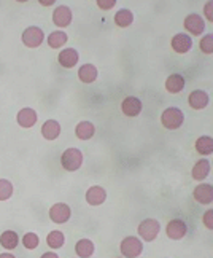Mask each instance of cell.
<instances>
[{
	"instance_id": "6da1fadb",
	"label": "cell",
	"mask_w": 213,
	"mask_h": 258,
	"mask_svg": "<svg viewBox=\"0 0 213 258\" xmlns=\"http://www.w3.org/2000/svg\"><path fill=\"white\" fill-rule=\"evenodd\" d=\"M61 164L64 169L69 172L78 171L83 164V153L78 150V148H67L61 156Z\"/></svg>"
},
{
	"instance_id": "7a4b0ae2",
	"label": "cell",
	"mask_w": 213,
	"mask_h": 258,
	"mask_svg": "<svg viewBox=\"0 0 213 258\" xmlns=\"http://www.w3.org/2000/svg\"><path fill=\"white\" fill-rule=\"evenodd\" d=\"M183 121H185V115L178 107H169L161 115V123L166 129H178Z\"/></svg>"
},
{
	"instance_id": "3957f363",
	"label": "cell",
	"mask_w": 213,
	"mask_h": 258,
	"mask_svg": "<svg viewBox=\"0 0 213 258\" xmlns=\"http://www.w3.org/2000/svg\"><path fill=\"white\" fill-rule=\"evenodd\" d=\"M120 250H121L123 256H126V258H137L143 252V244L139 237L128 236L121 241Z\"/></svg>"
},
{
	"instance_id": "277c9868",
	"label": "cell",
	"mask_w": 213,
	"mask_h": 258,
	"mask_svg": "<svg viewBox=\"0 0 213 258\" xmlns=\"http://www.w3.org/2000/svg\"><path fill=\"white\" fill-rule=\"evenodd\" d=\"M159 231H161V223L158 220H154V218H147V220H143L139 225V236L147 242L156 239Z\"/></svg>"
},
{
	"instance_id": "5b68a950",
	"label": "cell",
	"mask_w": 213,
	"mask_h": 258,
	"mask_svg": "<svg viewBox=\"0 0 213 258\" xmlns=\"http://www.w3.org/2000/svg\"><path fill=\"white\" fill-rule=\"evenodd\" d=\"M23 43L27 46V48H38L43 40H45V34L40 27H37V26H31V27H27L26 31L23 32Z\"/></svg>"
},
{
	"instance_id": "8992f818",
	"label": "cell",
	"mask_w": 213,
	"mask_h": 258,
	"mask_svg": "<svg viewBox=\"0 0 213 258\" xmlns=\"http://www.w3.org/2000/svg\"><path fill=\"white\" fill-rule=\"evenodd\" d=\"M72 215V209L64 203H57L50 209V218L54 223H65L69 222V218Z\"/></svg>"
},
{
	"instance_id": "52a82bcc",
	"label": "cell",
	"mask_w": 213,
	"mask_h": 258,
	"mask_svg": "<svg viewBox=\"0 0 213 258\" xmlns=\"http://www.w3.org/2000/svg\"><path fill=\"white\" fill-rule=\"evenodd\" d=\"M72 19H73V15H72V10L67 7V5H59L53 13V23L57 26V27H67L72 24Z\"/></svg>"
},
{
	"instance_id": "ba28073f",
	"label": "cell",
	"mask_w": 213,
	"mask_h": 258,
	"mask_svg": "<svg viewBox=\"0 0 213 258\" xmlns=\"http://www.w3.org/2000/svg\"><path fill=\"white\" fill-rule=\"evenodd\" d=\"M183 26H185V29L192 34V35H200L202 32H204V29H205V21L202 19L199 15L196 13H192V15H188L185 18V23H183Z\"/></svg>"
},
{
	"instance_id": "9c48e42d",
	"label": "cell",
	"mask_w": 213,
	"mask_h": 258,
	"mask_svg": "<svg viewBox=\"0 0 213 258\" xmlns=\"http://www.w3.org/2000/svg\"><path fill=\"white\" fill-rule=\"evenodd\" d=\"M166 233H167V236L170 237V239L178 241V239H183V237L186 236L188 226H186V223L183 222V220H178V218H175V220L169 222V225L166 228Z\"/></svg>"
},
{
	"instance_id": "30bf717a",
	"label": "cell",
	"mask_w": 213,
	"mask_h": 258,
	"mask_svg": "<svg viewBox=\"0 0 213 258\" xmlns=\"http://www.w3.org/2000/svg\"><path fill=\"white\" fill-rule=\"evenodd\" d=\"M170 45H172V49L175 53L185 54V53L189 51L191 46H192V38L188 34H177V35H173Z\"/></svg>"
},
{
	"instance_id": "8fae6325",
	"label": "cell",
	"mask_w": 213,
	"mask_h": 258,
	"mask_svg": "<svg viewBox=\"0 0 213 258\" xmlns=\"http://www.w3.org/2000/svg\"><path fill=\"white\" fill-rule=\"evenodd\" d=\"M192 196H194V200L199 203V204H211L213 201V186L208 185V183H200L194 188V193H192Z\"/></svg>"
},
{
	"instance_id": "7c38bea8",
	"label": "cell",
	"mask_w": 213,
	"mask_h": 258,
	"mask_svg": "<svg viewBox=\"0 0 213 258\" xmlns=\"http://www.w3.org/2000/svg\"><path fill=\"white\" fill-rule=\"evenodd\" d=\"M121 110L126 116H137L142 112V101L134 96L126 97L121 102Z\"/></svg>"
},
{
	"instance_id": "4fadbf2b",
	"label": "cell",
	"mask_w": 213,
	"mask_h": 258,
	"mask_svg": "<svg viewBox=\"0 0 213 258\" xmlns=\"http://www.w3.org/2000/svg\"><path fill=\"white\" fill-rule=\"evenodd\" d=\"M78 59H80V54L76 51L75 48H67V49H62L57 56V61L59 64L64 67V69H72L78 64Z\"/></svg>"
},
{
	"instance_id": "5bb4252c",
	"label": "cell",
	"mask_w": 213,
	"mask_h": 258,
	"mask_svg": "<svg viewBox=\"0 0 213 258\" xmlns=\"http://www.w3.org/2000/svg\"><path fill=\"white\" fill-rule=\"evenodd\" d=\"M188 102H189V107L194 108V110H202V108H205L210 102V97L205 91H202V89H196V91H192L188 97Z\"/></svg>"
},
{
	"instance_id": "9a60e30c",
	"label": "cell",
	"mask_w": 213,
	"mask_h": 258,
	"mask_svg": "<svg viewBox=\"0 0 213 258\" xmlns=\"http://www.w3.org/2000/svg\"><path fill=\"white\" fill-rule=\"evenodd\" d=\"M37 120H38L37 112L34 110V108H29V107L21 108L16 115V121L21 127H32L37 123Z\"/></svg>"
},
{
	"instance_id": "2e32d148",
	"label": "cell",
	"mask_w": 213,
	"mask_h": 258,
	"mask_svg": "<svg viewBox=\"0 0 213 258\" xmlns=\"http://www.w3.org/2000/svg\"><path fill=\"white\" fill-rule=\"evenodd\" d=\"M105 200H106V191L99 185L91 186L89 190L86 191V201H88L89 206H100L105 203Z\"/></svg>"
},
{
	"instance_id": "e0dca14e",
	"label": "cell",
	"mask_w": 213,
	"mask_h": 258,
	"mask_svg": "<svg viewBox=\"0 0 213 258\" xmlns=\"http://www.w3.org/2000/svg\"><path fill=\"white\" fill-rule=\"evenodd\" d=\"M97 67H95L94 64H83L80 69H78V78L80 82L89 85V83H94L95 80H97Z\"/></svg>"
},
{
	"instance_id": "ac0fdd59",
	"label": "cell",
	"mask_w": 213,
	"mask_h": 258,
	"mask_svg": "<svg viewBox=\"0 0 213 258\" xmlns=\"http://www.w3.org/2000/svg\"><path fill=\"white\" fill-rule=\"evenodd\" d=\"M185 85H186L185 78H183V75H180V74H172L166 80V89L170 94L181 93L183 89H185Z\"/></svg>"
},
{
	"instance_id": "d6986e66",
	"label": "cell",
	"mask_w": 213,
	"mask_h": 258,
	"mask_svg": "<svg viewBox=\"0 0 213 258\" xmlns=\"http://www.w3.org/2000/svg\"><path fill=\"white\" fill-rule=\"evenodd\" d=\"M42 136L46 139V141H54L61 136V124L56 120H48L43 123L42 126Z\"/></svg>"
},
{
	"instance_id": "ffe728a7",
	"label": "cell",
	"mask_w": 213,
	"mask_h": 258,
	"mask_svg": "<svg viewBox=\"0 0 213 258\" xmlns=\"http://www.w3.org/2000/svg\"><path fill=\"white\" fill-rule=\"evenodd\" d=\"M210 163L205 160H199L196 164H194V167H192V171H191V175H192V178L194 180H197V182H202V180H205L207 178V175L210 174Z\"/></svg>"
},
{
	"instance_id": "44dd1931",
	"label": "cell",
	"mask_w": 213,
	"mask_h": 258,
	"mask_svg": "<svg viewBox=\"0 0 213 258\" xmlns=\"http://www.w3.org/2000/svg\"><path fill=\"white\" fill-rule=\"evenodd\" d=\"M75 134L80 141H89V139L95 134V127L91 121H81L76 124Z\"/></svg>"
},
{
	"instance_id": "7402d4cb",
	"label": "cell",
	"mask_w": 213,
	"mask_h": 258,
	"mask_svg": "<svg viewBox=\"0 0 213 258\" xmlns=\"http://www.w3.org/2000/svg\"><path fill=\"white\" fill-rule=\"evenodd\" d=\"M94 250H95V247H94V242L91 239H80L78 242L75 244V252L80 258L92 256Z\"/></svg>"
},
{
	"instance_id": "603a6c76",
	"label": "cell",
	"mask_w": 213,
	"mask_h": 258,
	"mask_svg": "<svg viewBox=\"0 0 213 258\" xmlns=\"http://www.w3.org/2000/svg\"><path fill=\"white\" fill-rule=\"evenodd\" d=\"M194 147L199 155H204V156L211 155L213 153V139L210 136H202L196 141Z\"/></svg>"
},
{
	"instance_id": "cb8c5ba5",
	"label": "cell",
	"mask_w": 213,
	"mask_h": 258,
	"mask_svg": "<svg viewBox=\"0 0 213 258\" xmlns=\"http://www.w3.org/2000/svg\"><path fill=\"white\" fill-rule=\"evenodd\" d=\"M18 242H19V237L15 231L8 230V231H4L2 236H0V244H2L4 249L7 250H13L18 247Z\"/></svg>"
},
{
	"instance_id": "d4e9b609",
	"label": "cell",
	"mask_w": 213,
	"mask_h": 258,
	"mask_svg": "<svg viewBox=\"0 0 213 258\" xmlns=\"http://www.w3.org/2000/svg\"><path fill=\"white\" fill-rule=\"evenodd\" d=\"M115 23L118 27H129L134 23V15L129 10H120L118 13L115 15Z\"/></svg>"
},
{
	"instance_id": "484cf974",
	"label": "cell",
	"mask_w": 213,
	"mask_h": 258,
	"mask_svg": "<svg viewBox=\"0 0 213 258\" xmlns=\"http://www.w3.org/2000/svg\"><path fill=\"white\" fill-rule=\"evenodd\" d=\"M67 40H69V37H67L64 31H56L48 37V45L51 48H61L64 43H67Z\"/></svg>"
},
{
	"instance_id": "4316f807",
	"label": "cell",
	"mask_w": 213,
	"mask_h": 258,
	"mask_svg": "<svg viewBox=\"0 0 213 258\" xmlns=\"http://www.w3.org/2000/svg\"><path fill=\"white\" fill-rule=\"evenodd\" d=\"M65 242V237L61 231H51L46 236V244L51 247V249H61Z\"/></svg>"
},
{
	"instance_id": "83f0119b",
	"label": "cell",
	"mask_w": 213,
	"mask_h": 258,
	"mask_svg": "<svg viewBox=\"0 0 213 258\" xmlns=\"http://www.w3.org/2000/svg\"><path fill=\"white\" fill-rule=\"evenodd\" d=\"M13 196V183L7 178H0V201H7Z\"/></svg>"
},
{
	"instance_id": "f1b7e54d",
	"label": "cell",
	"mask_w": 213,
	"mask_h": 258,
	"mask_svg": "<svg viewBox=\"0 0 213 258\" xmlns=\"http://www.w3.org/2000/svg\"><path fill=\"white\" fill-rule=\"evenodd\" d=\"M38 242H40V239H38V236L35 234V233H27V234H24V237H23V244H24V247L27 250H34V249H37L38 247Z\"/></svg>"
},
{
	"instance_id": "f546056e",
	"label": "cell",
	"mask_w": 213,
	"mask_h": 258,
	"mask_svg": "<svg viewBox=\"0 0 213 258\" xmlns=\"http://www.w3.org/2000/svg\"><path fill=\"white\" fill-rule=\"evenodd\" d=\"M200 46V51L205 53V54H211L213 53V35L211 34H207L202 37V40L199 43Z\"/></svg>"
},
{
	"instance_id": "4dcf8cb0",
	"label": "cell",
	"mask_w": 213,
	"mask_h": 258,
	"mask_svg": "<svg viewBox=\"0 0 213 258\" xmlns=\"http://www.w3.org/2000/svg\"><path fill=\"white\" fill-rule=\"evenodd\" d=\"M95 5H97L100 10H110L116 5V0H97Z\"/></svg>"
},
{
	"instance_id": "1f68e13d",
	"label": "cell",
	"mask_w": 213,
	"mask_h": 258,
	"mask_svg": "<svg viewBox=\"0 0 213 258\" xmlns=\"http://www.w3.org/2000/svg\"><path fill=\"white\" fill-rule=\"evenodd\" d=\"M204 225L211 231L213 230V211H207L204 214Z\"/></svg>"
},
{
	"instance_id": "d6a6232c",
	"label": "cell",
	"mask_w": 213,
	"mask_h": 258,
	"mask_svg": "<svg viewBox=\"0 0 213 258\" xmlns=\"http://www.w3.org/2000/svg\"><path fill=\"white\" fill-rule=\"evenodd\" d=\"M211 10H213V4H211V2H207L205 7H204V13H205V18L208 19L210 23L213 21V13H211Z\"/></svg>"
},
{
	"instance_id": "836d02e7",
	"label": "cell",
	"mask_w": 213,
	"mask_h": 258,
	"mask_svg": "<svg viewBox=\"0 0 213 258\" xmlns=\"http://www.w3.org/2000/svg\"><path fill=\"white\" fill-rule=\"evenodd\" d=\"M40 258H59V256H57L54 252H46V253H43Z\"/></svg>"
},
{
	"instance_id": "e575fe53",
	"label": "cell",
	"mask_w": 213,
	"mask_h": 258,
	"mask_svg": "<svg viewBox=\"0 0 213 258\" xmlns=\"http://www.w3.org/2000/svg\"><path fill=\"white\" fill-rule=\"evenodd\" d=\"M40 4L45 7H50V5H54V0H40Z\"/></svg>"
},
{
	"instance_id": "d590c367",
	"label": "cell",
	"mask_w": 213,
	"mask_h": 258,
	"mask_svg": "<svg viewBox=\"0 0 213 258\" xmlns=\"http://www.w3.org/2000/svg\"><path fill=\"white\" fill-rule=\"evenodd\" d=\"M0 258H16V256L12 255V253H2V255H0Z\"/></svg>"
}]
</instances>
